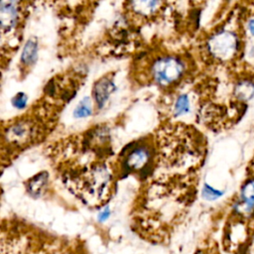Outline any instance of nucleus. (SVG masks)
Wrapping results in <instances>:
<instances>
[{
  "label": "nucleus",
  "mask_w": 254,
  "mask_h": 254,
  "mask_svg": "<svg viewBox=\"0 0 254 254\" xmlns=\"http://www.w3.org/2000/svg\"><path fill=\"white\" fill-rule=\"evenodd\" d=\"M241 48L238 32L224 29L213 32L206 42L207 56L214 62L225 64L237 58Z\"/></svg>",
  "instance_id": "nucleus-1"
},
{
  "label": "nucleus",
  "mask_w": 254,
  "mask_h": 254,
  "mask_svg": "<svg viewBox=\"0 0 254 254\" xmlns=\"http://www.w3.org/2000/svg\"><path fill=\"white\" fill-rule=\"evenodd\" d=\"M190 71L189 64L181 56H162L152 68L153 80L161 88H172L180 83Z\"/></svg>",
  "instance_id": "nucleus-2"
},
{
  "label": "nucleus",
  "mask_w": 254,
  "mask_h": 254,
  "mask_svg": "<svg viewBox=\"0 0 254 254\" xmlns=\"http://www.w3.org/2000/svg\"><path fill=\"white\" fill-rule=\"evenodd\" d=\"M152 160V151L144 144L135 146L124 159L123 166L128 171H143L149 167Z\"/></svg>",
  "instance_id": "nucleus-3"
},
{
  "label": "nucleus",
  "mask_w": 254,
  "mask_h": 254,
  "mask_svg": "<svg viewBox=\"0 0 254 254\" xmlns=\"http://www.w3.org/2000/svg\"><path fill=\"white\" fill-rule=\"evenodd\" d=\"M234 210L240 215L254 213V177L248 179L241 187Z\"/></svg>",
  "instance_id": "nucleus-4"
},
{
  "label": "nucleus",
  "mask_w": 254,
  "mask_h": 254,
  "mask_svg": "<svg viewBox=\"0 0 254 254\" xmlns=\"http://www.w3.org/2000/svg\"><path fill=\"white\" fill-rule=\"evenodd\" d=\"M19 11L15 3L0 2V31L8 32L17 25Z\"/></svg>",
  "instance_id": "nucleus-5"
},
{
  "label": "nucleus",
  "mask_w": 254,
  "mask_h": 254,
  "mask_svg": "<svg viewBox=\"0 0 254 254\" xmlns=\"http://www.w3.org/2000/svg\"><path fill=\"white\" fill-rule=\"evenodd\" d=\"M115 91L116 84L112 81V79L104 78L98 80L93 90V96L98 107L101 108L109 98L110 95Z\"/></svg>",
  "instance_id": "nucleus-6"
},
{
  "label": "nucleus",
  "mask_w": 254,
  "mask_h": 254,
  "mask_svg": "<svg viewBox=\"0 0 254 254\" xmlns=\"http://www.w3.org/2000/svg\"><path fill=\"white\" fill-rule=\"evenodd\" d=\"M193 98L188 93H183L177 96L173 104V116L182 117L189 116L192 112Z\"/></svg>",
  "instance_id": "nucleus-7"
},
{
  "label": "nucleus",
  "mask_w": 254,
  "mask_h": 254,
  "mask_svg": "<svg viewBox=\"0 0 254 254\" xmlns=\"http://www.w3.org/2000/svg\"><path fill=\"white\" fill-rule=\"evenodd\" d=\"M38 58V43L34 39L28 40L25 44L22 54H21V63L24 66L30 67L33 66Z\"/></svg>",
  "instance_id": "nucleus-8"
},
{
  "label": "nucleus",
  "mask_w": 254,
  "mask_h": 254,
  "mask_svg": "<svg viewBox=\"0 0 254 254\" xmlns=\"http://www.w3.org/2000/svg\"><path fill=\"white\" fill-rule=\"evenodd\" d=\"M92 112H93L92 100L90 99V98H84L77 105L74 112V117L76 118H86L92 115Z\"/></svg>",
  "instance_id": "nucleus-9"
},
{
  "label": "nucleus",
  "mask_w": 254,
  "mask_h": 254,
  "mask_svg": "<svg viewBox=\"0 0 254 254\" xmlns=\"http://www.w3.org/2000/svg\"><path fill=\"white\" fill-rule=\"evenodd\" d=\"M48 176L46 174H39L35 176L28 184V191H29L32 195H38L41 194L42 189L47 184Z\"/></svg>",
  "instance_id": "nucleus-10"
},
{
  "label": "nucleus",
  "mask_w": 254,
  "mask_h": 254,
  "mask_svg": "<svg viewBox=\"0 0 254 254\" xmlns=\"http://www.w3.org/2000/svg\"><path fill=\"white\" fill-rule=\"evenodd\" d=\"M29 134H30V127L25 122L16 123L15 125L12 126L10 130V135L12 136V138L17 140L25 139Z\"/></svg>",
  "instance_id": "nucleus-11"
},
{
  "label": "nucleus",
  "mask_w": 254,
  "mask_h": 254,
  "mask_svg": "<svg viewBox=\"0 0 254 254\" xmlns=\"http://www.w3.org/2000/svg\"><path fill=\"white\" fill-rule=\"evenodd\" d=\"M222 195H223V192L215 190V188H213L212 186H210L208 184H205L204 188L202 190V195L207 201H215Z\"/></svg>",
  "instance_id": "nucleus-12"
},
{
  "label": "nucleus",
  "mask_w": 254,
  "mask_h": 254,
  "mask_svg": "<svg viewBox=\"0 0 254 254\" xmlns=\"http://www.w3.org/2000/svg\"><path fill=\"white\" fill-rule=\"evenodd\" d=\"M27 101H28V97L24 93L17 94L11 100L13 106L16 107L17 109H23L27 105Z\"/></svg>",
  "instance_id": "nucleus-13"
},
{
  "label": "nucleus",
  "mask_w": 254,
  "mask_h": 254,
  "mask_svg": "<svg viewBox=\"0 0 254 254\" xmlns=\"http://www.w3.org/2000/svg\"><path fill=\"white\" fill-rule=\"evenodd\" d=\"M247 31L250 35L254 36V16L247 21Z\"/></svg>",
  "instance_id": "nucleus-14"
},
{
  "label": "nucleus",
  "mask_w": 254,
  "mask_h": 254,
  "mask_svg": "<svg viewBox=\"0 0 254 254\" xmlns=\"http://www.w3.org/2000/svg\"><path fill=\"white\" fill-rule=\"evenodd\" d=\"M109 215H110L109 210H108V209H105L104 211H102V212L99 214V215H98V220H100V221L106 220V219L109 217Z\"/></svg>",
  "instance_id": "nucleus-15"
}]
</instances>
